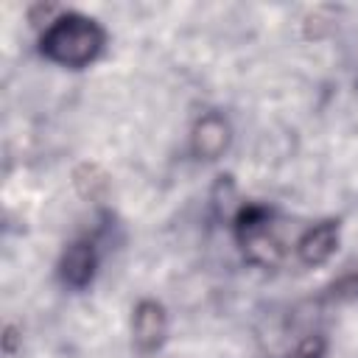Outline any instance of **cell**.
<instances>
[{
	"mask_svg": "<svg viewBox=\"0 0 358 358\" xmlns=\"http://www.w3.org/2000/svg\"><path fill=\"white\" fill-rule=\"evenodd\" d=\"M235 238L246 255L249 263L274 268L285 257V243L274 229L271 210L260 204H246L235 215Z\"/></svg>",
	"mask_w": 358,
	"mask_h": 358,
	"instance_id": "obj_2",
	"label": "cell"
},
{
	"mask_svg": "<svg viewBox=\"0 0 358 358\" xmlns=\"http://www.w3.org/2000/svg\"><path fill=\"white\" fill-rule=\"evenodd\" d=\"M76 187H78V193L87 196V199H101V196L106 193L109 182H106V173H103L98 165H81V168L76 171Z\"/></svg>",
	"mask_w": 358,
	"mask_h": 358,
	"instance_id": "obj_7",
	"label": "cell"
},
{
	"mask_svg": "<svg viewBox=\"0 0 358 358\" xmlns=\"http://www.w3.org/2000/svg\"><path fill=\"white\" fill-rule=\"evenodd\" d=\"M229 145V123L218 112H207L196 120L190 134V151L199 159H218Z\"/></svg>",
	"mask_w": 358,
	"mask_h": 358,
	"instance_id": "obj_5",
	"label": "cell"
},
{
	"mask_svg": "<svg viewBox=\"0 0 358 358\" xmlns=\"http://www.w3.org/2000/svg\"><path fill=\"white\" fill-rule=\"evenodd\" d=\"M338 246V221L327 218L313 227H308L296 241V257L305 266H322L330 260V255Z\"/></svg>",
	"mask_w": 358,
	"mask_h": 358,
	"instance_id": "obj_6",
	"label": "cell"
},
{
	"mask_svg": "<svg viewBox=\"0 0 358 358\" xmlns=\"http://www.w3.org/2000/svg\"><path fill=\"white\" fill-rule=\"evenodd\" d=\"M330 296H333V299H355V296H358V271L344 274V277L330 288Z\"/></svg>",
	"mask_w": 358,
	"mask_h": 358,
	"instance_id": "obj_8",
	"label": "cell"
},
{
	"mask_svg": "<svg viewBox=\"0 0 358 358\" xmlns=\"http://www.w3.org/2000/svg\"><path fill=\"white\" fill-rule=\"evenodd\" d=\"M95 266H98V255H95V243L92 241H73L62 260H59V280L67 288H87L95 277Z\"/></svg>",
	"mask_w": 358,
	"mask_h": 358,
	"instance_id": "obj_4",
	"label": "cell"
},
{
	"mask_svg": "<svg viewBox=\"0 0 358 358\" xmlns=\"http://www.w3.org/2000/svg\"><path fill=\"white\" fill-rule=\"evenodd\" d=\"M322 352H324V341H322L319 336H310V338H305L288 358H322Z\"/></svg>",
	"mask_w": 358,
	"mask_h": 358,
	"instance_id": "obj_9",
	"label": "cell"
},
{
	"mask_svg": "<svg viewBox=\"0 0 358 358\" xmlns=\"http://www.w3.org/2000/svg\"><path fill=\"white\" fill-rule=\"evenodd\" d=\"M103 42H106V34L95 20L78 11H62L50 20L45 34L39 36V53L53 64L78 70L98 59V53L103 50Z\"/></svg>",
	"mask_w": 358,
	"mask_h": 358,
	"instance_id": "obj_1",
	"label": "cell"
},
{
	"mask_svg": "<svg viewBox=\"0 0 358 358\" xmlns=\"http://www.w3.org/2000/svg\"><path fill=\"white\" fill-rule=\"evenodd\" d=\"M165 333H168L165 308L159 302H154V299L137 302L134 316H131V338H134V347L148 355V352H154V350L162 347Z\"/></svg>",
	"mask_w": 358,
	"mask_h": 358,
	"instance_id": "obj_3",
	"label": "cell"
}]
</instances>
